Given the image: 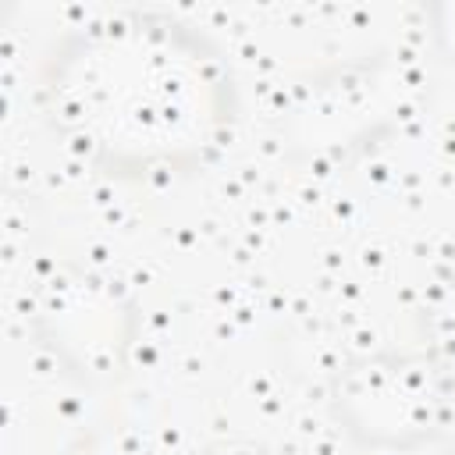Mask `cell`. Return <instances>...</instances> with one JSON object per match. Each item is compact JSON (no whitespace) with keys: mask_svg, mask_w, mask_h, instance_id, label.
Returning a JSON list of instances; mask_svg holds the SVG:
<instances>
[{"mask_svg":"<svg viewBox=\"0 0 455 455\" xmlns=\"http://www.w3.org/2000/svg\"><path fill=\"white\" fill-rule=\"evenodd\" d=\"M448 387L427 363H370L338 387V412L352 434L373 444H416L444 416Z\"/></svg>","mask_w":455,"mask_h":455,"instance_id":"obj_2","label":"cell"},{"mask_svg":"<svg viewBox=\"0 0 455 455\" xmlns=\"http://www.w3.org/2000/svg\"><path fill=\"white\" fill-rule=\"evenodd\" d=\"M46 103L89 164L128 178L171 174L224 142L231 75L192 28L156 14H114L53 50Z\"/></svg>","mask_w":455,"mask_h":455,"instance_id":"obj_1","label":"cell"}]
</instances>
